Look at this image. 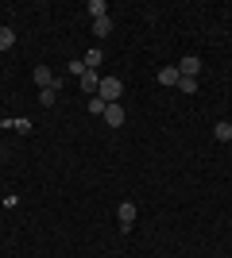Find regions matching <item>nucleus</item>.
Masks as SVG:
<instances>
[{"label":"nucleus","instance_id":"13","mask_svg":"<svg viewBox=\"0 0 232 258\" xmlns=\"http://www.w3.org/2000/svg\"><path fill=\"white\" fill-rule=\"evenodd\" d=\"M178 89L182 93H198V77H178Z\"/></svg>","mask_w":232,"mask_h":258},{"label":"nucleus","instance_id":"14","mask_svg":"<svg viewBox=\"0 0 232 258\" xmlns=\"http://www.w3.org/2000/svg\"><path fill=\"white\" fill-rule=\"evenodd\" d=\"M55 97H58V89H39V100H43L47 108H55Z\"/></svg>","mask_w":232,"mask_h":258},{"label":"nucleus","instance_id":"7","mask_svg":"<svg viewBox=\"0 0 232 258\" xmlns=\"http://www.w3.org/2000/svg\"><path fill=\"white\" fill-rule=\"evenodd\" d=\"M159 85H178V66H163L159 70Z\"/></svg>","mask_w":232,"mask_h":258},{"label":"nucleus","instance_id":"16","mask_svg":"<svg viewBox=\"0 0 232 258\" xmlns=\"http://www.w3.org/2000/svg\"><path fill=\"white\" fill-rule=\"evenodd\" d=\"M228 147H232V143H228Z\"/></svg>","mask_w":232,"mask_h":258},{"label":"nucleus","instance_id":"2","mask_svg":"<svg viewBox=\"0 0 232 258\" xmlns=\"http://www.w3.org/2000/svg\"><path fill=\"white\" fill-rule=\"evenodd\" d=\"M31 77H35V85H39V89H62V81L55 77V70H51V66H35Z\"/></svg>","mask_w":232,"mask_h":258},{"label":"nucleus","instance_id":"10","mask_svg":"<svg viewBox=\"0 0 232 258\" xmlns=\"http://www.w3.org/2000/svg\"><path fill=\"white\" fill-rule=\"evenodd\" d=\"M213 139H221V143H232V123H228V119H221V123L213 127Z\"/></svg>","mask_w":232,"mask_h":258},{"label":"nucleus","instance_id":"8","mask_svg":"<svg viewBox=\"0 0 232 258\" xmlns=\"http://www.w3.org/2000/svg\"><path fill=\"white\" fill-rule=\"evenodd\" d=\"M93 35H97V39L112 35V20H109V16H101V20H93Z\"/></svg>","mask_w":232,"mask_h":258},{"label":"nucleus","instance_id":"9","mask_svg":"<svg viewBox=\"0 0 232 258\" xmlns=\"http://www.w3.org/2000/svg\"><path fill=\"white\" fill-rule=\"evenodd\" d=\"M101 58H105V50H101V46H89L85 50V70H97Z\"/></svg>","mask_w":232,"mask_h":258},{"label":"nucleus","instance_id":"1","mask_svg":"<svg viewBox=\"0 0 232 258\" xmlns=\"http://www.w3.org/2000/svg\"><path fill=\"white\" fill-rule=\"evenodd\" d=\"M97 97L105 100V104H120V97H124V81H120V77H101Z\"/></svg>","mask_w":232,"mask_h":258},{"label":"nucleus","instance_id":"11","mask_svg":"<svg viewBox=\"0 0 232 258\" xmlns=\"http://www.w3.org/2000/svg\"><path fill=\"white\" fill-rule=\"evenodd\" d=\"M85 12L93 16V20H101V16H109V4H105V0H89V4H85Z\"/></svg>","mask_w":232,"mask_h":258},{"label":"nucleus","instance_id":"3","mask_svg":"<svg viewBox=\"0 0 232 258\" xmlns=\"http://www.w3.org/2000/svg\"><path fill=\"white\" fill-rule=\"evenodd\" d=\"M116 224H120V231H132V224H135V201H120V205H116Z\"/></svg>","mask_w":232,"mask_h":258},{"label":"nucleus","instance_id":"6","mask_svg":"<svg viewBox=\"0 0 232 258\" xmlns=\"http://www.w3.org/2000/svg\"><path fill=\"white\" fill-rule=\"evenodd\" d=\"M77 81H81V89H85L89 97H97V85H101V74H97V70H85Z\"/></svg>","mask_w":232,"mask_h":258},{"label":"nucleus","instance_id":"5","mask_svg":"<svg viewBox=\"0 0 232 258\" xmlns=\"http://www.w3.org/2000/svg\"><path fill=\"white\" fill-rule=\"evenodd\" d=\"M124 119H128L124 104H109L105 108V123H109V127H124Z\"/></svg>","mask_w":232,"mask_h":258},{"label":"nucleus","instance_id":"4","mask_svg":"<svg viewBox=\"0 0 232 258\" xmlns=\"http://www.w3.org/2000/svg\"><path fill=\"white\" fill-rule=\"evenodd\" d=\"M201 74V58L198 54H186L182 62H178V77H198Z\"/></svg>","mask_w":232,"mask_h":258},{"label":"nucleus","instance_id":"15","mask_svg":"<svg viewBox=\"0 0 232 258\" xmlns=\"http://www.w3.org/2000/svg\"><path fill=\"white\" fill-rule=\"evenodd\" d=\"M105 108L109 104H105L101 97H89V112H93V116H105Z\"/></svg>","mask_w":232,"mask_h":258},{"label":"nucleus","instance_id":"12","mask_svg":"<svg viewBox=\"0 0 232 258\" xmlns=\"http://www.w3.org/2000/svg\"><path fill=\"white\" fill-rule=\"evenodd\" d=\"M12 43H16V31H12V27H0V50H8Z\"/></svg>","mask_w":232,"mask_h":258}]
</instances>
